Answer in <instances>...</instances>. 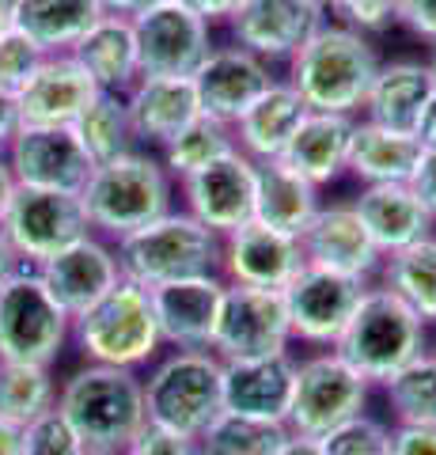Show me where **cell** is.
I'll return each mask as SVG.
<instances>
[{"label":"cell","instance_id":"cell-56","mask_svg":"<svg viewBox=\"0 0 436 455\" xmlns=\"http://www.w3.org/2000/svg\"><path fill=\"white\" fill-rule=\"evenodd\" d=\"M425 65H429V76H432V88H436V46H432V53H429V61H425Z\"/></svg>","mask_w":436,"mask_h":455},{"label":"cell","instance_id":"cell-5","mask_svg":"<svg viewBox=\"0 0 436 455\" xmlns=\"http://www.w3.org/2000/svg\"><path fill=\"white\" fill-rule=\"evenodd\" d=\"M115 259L125 281L140 289H160L171 281L220 274V235L175 205L148 228L122 235L115 243Z\"/></svg>","mask_w":436,"mask_h":455},{"label":"cell","instance_id":"cell-17","mask_svg":"<svg viewBox=\"0 0 436 455\" xmlns=\"http://www.w3.org/2000/svg\"><path fill=\"white\" fill-rule=\"evenodd\" d=\"M190 80H194L198 107L205 118L235 125L281 76L273 73V65H266L262 57H255L250 50L235 46V42H224V46L209 50L202 68Z\"/></svg>","mask_w":436,"mask_h":455},{"label":"cell","instance_id":"cell-2","mask_svg":"<svg viewBox=\"0 0 436 455\" xmlns=\"http://www.w3.org/2000/svg\"><path fill=\"white\" fill-rule=\"evenodd\" d=\"M58 414L88 451L122 455L148 425L145 379L130 368L83 364L58 383Z\"/></svg>","mask_w":436,"mask_h":455},{"label":"cell","instance_id":"cell-3","mask_svg":"<svg viewBox=\"0 0 436 455\" xmlns=\"http://www.w3.org/2000/svg\"><path fill=\"white\" fill-rule=\"evenodd\" d=\"M178 182L167 175L156 152L133 148L118 160L95 164L88 187L80 190V202L88 209V224L107 243H118L122 235L140 232L152 220L167 217L175 209Z\"/></svg>","mask_w":436,"mask_h":455},{"label":"cell","instance_id":"cell-50","mask_svg":"<svg viewBox=\"0 0 436 455\" xmlns=\"http://www.w3.org/2000/svg\"><path fill=\"white\" fill-rule=\"evenodd\" d=\"M414 137H417V145L425 152H436V95H432V103L425 107V114H421Z\"/></svg>","mask_w":436,"mask_h":455},{"label":"cell","instance_id":"cell-46","mask_svg":"<svg viewBox=\"0 0 436 455\" xmlns=\"http://www.w3.org/2000/svg\"><path fill=\"white\" fill-rule=\"evenodd\" d=\"M406 187L414 190V197L425 205V212L436 220V152L421 148V160H417V167H414V175H410Z\"/></svg>","mask_w":436,"mask_h":455},{"label":"cell","instance_id":"cell-22","mask_svg":"<svg viewBox=\"0 0 436 455\" xmlns=\"http://www.w3.org/2000/svg\"><path fill=\"white\" fill-rule=\"evenodd\" d=\"M99 95L73 53H46L16 92L20 125H73Z\"/></svg>","mask_w":436,"mask_h":455},{"label":"cell","instance_id":"cell-13","mask_svg":"<svg viewBox=\"0 0 436 455\" xmlns=\"http://www.w3.org/2000/svg\"><path fill=\"white\" fill-rule=\"evenodd\" d=\"M133 31L140 76H194L209 50L217 46L213 27L178 0H163V4L140 12L133 20Z\"/></svg>","mask_w":436,"mask_h":455},{"label":"cell","instance_id":"cell-9","mask_svg":"<svg viewBox=\"0 0 436 455\" xmlns=\"http://www.w3.org/2000/svg\"><path fill=\"white\" fill-rule=\"evenodd\" d=\"M372 383L357 368H349L334 349L307 353L297 361V379H292V403L285 425L292 436L322 440L337 425L369 414Z\"/></svg>","mask_w":436,"mask_h":455},{"label":"cell","instance_id":"cell-18","mask_svg":"<svg viewBox=\"0 0 436 455\" xmlns=\"http://www.w3.org/2000/svg\"><path fill=\"white\" fill-rule=\"evenodd\" d=\"M307 266L297 235L273 232L258 220L243 224L239 232L220 239V277L243 289L285 292L292 277Z\"/></svg>","mask_w":436,"mask_h":455},{"label":"cell","instance_id":"cell-55","mask_svg":"<svg viewBox=\"0 0 436 455\" xmlns=\"http://www.w3.org/2000/svg\"><path fill=\"white\" fill-rule=\"evenodd\" d=\"M12 4H16V0H0V35L12 31Z\"/></svg>","mask_w":436,"mask_h":455},{"label":"cell","instance_id":"cell-30","mask_svg":"<svg viewBox=\"0 0 436 455\" xmlns=\"http://www.w3.org/2000/svg\"><path fill=\"white\" fill-rule=\"evenodd\" d=\"M304 118H307L304 99L289 88L285 76H281L273 88L232 125L235 148L243 156H250V160H281Z\"/></svg>","mask_w":436,"mask_h":455},{"label":"cell","instance_id":"cell-32","mask_svg":"<svg viewBox=\"0 0 436 455\" xmlns=\"http://www.w3.org/2000/svg\"><path fill=\"white\" fill-rule=\"evenodd\" d=\"M99 16V0H16L12 4V27L31 38L42 53H73V46Z\"/></svg>","mask_w":436,"mask_h":455},{"label":"cell","instance_id":"cell-47","mask_svg":"<svg viewBox=\"0 0 436 455\" xmlns=\"http://www.w3.org/2000/svg\"><path fill=\"white\" fill-rule=\"evenodd\" d=\"M178 4H186L194 16H202L213 27V23H228V16L239 8V0H178Z\"/></svg>","mask_w":436,"mask_h":455},{"label":"cell","instance_id":"cell-15","mask_svg":"<svg viewBox=\"0 0 436 455\" xmlns=\"http://www.w3.org/2000/svg\"><path fill=\"white\" fill-rule=\"evenodd\" d=\"M327 23V8L315 0H239L228 16V35L235 46L262 57L266 65H289L319 27Z\"/></svg>","mask_w":436,"mask_h":455},{"label":"cell","instance_id":"cell-1","mask_svg":"<svg viewBox=\"0 0 436 455\" xmlns=\"http://www.w3.org/2000/svg\"><path fill=\"white\" fill-rule=\"evenodd\" d=\"M379 65L384 57L369 35L327 20L289 57L285 84L304 99L307 110L361 118L364 95H369Z\"/></svg>","mask_w":436,"mask_h":455},{"label":"cell","instance_id":"cell-35","mask_svg":"<svg viewBox=\"0 0 436 455\" xmlns=\"http://www.w3.org/2000/svg\"><path fill=\"white\" fill-rule=\"evenodd\" d=\"M292 440V429L285 421H262L243 414H220L209 421V429L198 436L202 455H281Z\"/></svg>","mask_w":436,"mask_h":455},{"label":"cell","instance_id":"cell-36","mask_svg":"<svg viewBox=\"0 0 436 455\" xmlns=\"http://www.w3.org/2000/svg\"><path fill=\"white\" fill-rule=\"evenodd\" d=\"M50 410H58V379L50 368L0 361V421L27 429Z\"/></svg>","mask_w":436,"mask_h":455},{"label":"cell","instance_id":"cell-37","mask_svg":"<svg viewBox=\"0 0 436 455\" xmlns=\"http://www.w3.org/2000/svg\"><path fill=\"white\" fill-rule=\"evenodd\" d=\"M228 152H235L232 125H224L217 118H205V114H198V118H194L175 140H167V145L156 156L163 160L167 175H171L175 182H182V179L198 175V171H205V167H213Z\"/></svg>","mask_w":436,"mask_h":455},{"label":"cell","instance_id":"cell-7","mask_svg":"<svg viewBox=\"0 0 436 455\" xmlns=\"http://www.w3.org/2000/svg\"><path fill=\"white\" fill-rule=\"evenodd\" d=\"M73 341L88 364L130 368V372L148 368L163 349L152 292L122 277L99 304L73 319Z\"/></svg>","mask_w":436,"mask_h":455},{"label":"cell","instance_id":"cell-38","mask_svg":"<svg viewBox=\"0 0 436 455\" xmlns=\"http://www.w3.org/2000/svg\"><path fill=\"white\" fill-rule=\"evenodd\" d=\"M384 398L395 425H425L436 429V361L432 353L417 357L384 383Z\"/></svg>","mask_w":436,"mask_h":455},{"label":"cell","instance_id":"cell-33","mask_svg":"<svg viewBox=\"0 0 436 455\" xmlns=\"http://www.w3.org/2000/svg\"><path fill=\"white\" fill-rule=\"evenodd\" d=\"M376 277L387 292H395L421 323L436 326V232L395 251V254H387Z\"/></svg>","mask_w":436,"mask_h":455},{"label":"cell","instance_id":"cell-40","mask_svg":"<svg viewBox=\"0 0 436 455\" xmlns=\"http://www.w3.org/2000/svg\"><path fill=\"white\" fill-rule=\"evenodd\" d=\"M23 455H88V448L80 444L73 425L58 410H50L23 429Z\"/></svg>","mask_w":436,"mask_h":455},{"label":"cell","instance_id":"cell-27","mask_svg":"<svg viewBox=\"0 0 436 455\" xmlns=\"http://www.w3.org/2000/svg\"><path fill=\"white\" fill-rule=\"evenodd\" d=\"M73 57L99 92L125 95L140 80L137 31H133V20H125V16H107L103 12L88 27V35L73 46Z\"/></svg>","mask_w":436,"mask_h":455},{"label":"cell","instance_id":"cell-24","mask_svg":"<svg viewBox=\"0 0 436 455\" xmlns=\"http://www.w3.org/2000/svg\"><path fill=\"white\" fill-rule=\"evenodd\" d=\"M297 357H262V361H224V410L262 421H285L292 403Z\"/></svg>","mask_w":436,"mask_h":455},{"label":"cell","instance_id":"cell-31","mask_svg":"<svg viewBox=\"0 0 436 455\" xmlns=\"http://www.w3.org/2000/svg\"><path fill=\"white\" fill-rule=\"evenodd\" d=\"M417 160H421V145H417L414 133H399V130H387V125L357 118L353 137H349L345 175L361 179L364 187H379V182H410Z\"/></svg>","mask_w":436,"mask_h":455},{"label":"cell","instance_id":"cell-28","mask_svg":"<svg viewBox=\"0 0 436 455\" xmlns=\"http://www.w3.org/2000/svg\"><path fill=\"white\" fill-rule=\"evenodd\" d=\"M353 125L357 118L349 114H319V110H307V118L300 122L292 145L285 148V160L297 175H304L312 187H330L345 175V164H349V137H353Z\"/></svg>","mask_w":436,"mask_h":455},{"label":"cell","instance_id":"cell-59","mask_svg":"<svg viewBox=\"0 0 436 455\" xmlns=\"http://www.w3.org/2000/svg\"><path fill=\"white\" fill-rule=\"evenodd\" d=\"M88 455H103V451H88Z\"/></svg>","mask_w":436,"mask_h":455},{"label":"cell","instance_id":"cell-41","mask_svg":"<svg viewBox=\"0 0 436 455\" xmlns=\"http://www.w3.org/2000/svg\"><path fill=\"white\" fill-rule=\"evenodd\" d=\"M399 0H327V20L353 27L361 35H379L395 23Z\"/></svg>","mask_w":436,"mask_h":455},{"label":"cell","instance_id":"cell-19","mask_svg":"<svg viewBox=\"0 0 436 455\" xmlns=\"http://www.w3.org/2000/svg\"><path fill=\"white\" fill-rule=\"evenodd\" d=\"M148 292H152V311H156L160 338L167 349H213L224 292H228V281L220 274L171 281Z\"/></svg>","mask_w":436,"mask_h":455},{"label":"cell","instance_id":"cell-54","mask_svg":"<svg viewBox=\"0 0 436 455\" xmlns=\"http://www.w3.org/2000/svg\"><path fill=\"white\" fill-rule=\"evenodd\" d=\"M281 455H322L319 440H307V436H292L285 448H281Z\"/></svg>","mask_w":436,"mask_h":455},{"label":"cell","instance_id":"cell-26","mask_svg":"<svg viewBox=\"0 0 436 455\" xmlns=\"http://www.w3.org/2000/svg\"><path fill=\"white\" fill-rule=\"evenodd\" d=\"M432 95H436V88H432L425 61H410V57L384 61L369 95H364L361 118L387 125V130H399V133H414L421 114L432 103Z\"/></svg>","mask_w":436,"mask_h":455},{"label":"cell","instance_id":"cell-58","mask_svg":"<svg viewBox=\"0 0 436 455\" xmlns=\"http://www.w3.org/2000/svg\"><path fill=\"white\" fill-rule=\"evenodd\" d=\"M429 353H432V361H436V346H429Z\"/></svg>","mask_w":436,"mask_h":455},{"label":"cell","instance_id":"cell-6","mask_svg":"<svg viewBox=\"0 0 436 455\" xmlns=\"http://www.w3.org/2000/svg\"><path fill=\"white\" fill-rule=\"evenodd\" d=\"M145 414L148 425L198 440L224 410V361L213 349H171L148 364Z\"/></svg>","mask_w":436,"mask_h":455},{"label":"cell","instance_id":"cell-57","mask_svg":"<svg viewBox=\"0 0 436 455\" xmlns=\"http://www.w3.org/2000/svg\"><path fill=\"white\" fill-rule=\"evenodd\" d=\"M315 4H319V8H327V0H315Z\"/></svg>","mask_w":436,"mask_h":455},{"label":"cell","instance_id":"cell-43","mask_svg":"<svg viewBox=\"0 0 436 455\" xmlns=\"http://www.w3.org/2000/svg\"><path fill=\"white\" fill-rule=\"evenodd\" d=\"M122 455H202V448H198V440L194 436L160 429V425H145L140 436Z\"/></svg>","mask_w":436,"mask_h":455},{"label":"cell","instance_id":"cell-45","mask_svg":"<svg viewBox=\"0 0 436 455\" xmlns=\"http://www.w3.org/2000/svg\"><path fill=\"white\" fill-rule=\"evenodd\" d=\"M391 455H436V429L391 425Z\"/></svg>","mask_w":436,"mask_h":455},{"label":"cell","instance_id":"cell-10","mask_svg":"<svg viewBox=\"0 0 436 455\" xmlns=\"http://www.w3.org/2000/svg\"><path fill=\"white\" fill-rule=\"evenodd\" d=\"M0 232L16 247L23 266L38 269L53 254H61L65 247L80 243L83 235H91V224L80 194L16 187L4 217H0Z\"/></svg>","mask_w":436,"mask_h":455},{"label":"cell","instance_id":"cell-44","mask_svg":"<svg viewBox=\"0 0 436 455\" xmlns=\"http://www.w3.org/2000/svg\"><path fill=\"white\" fill-rule=\"evenodd\" d=\"M395 23L406 27L414 38L436 46V0H399Z\"/></svg>","mask_w":436,"mask_h":455},{"label":"cell","instance_id":"cell-14","mask_svg":"<svg viewBox=\"0 0 436 455\" xmlns=\"http://www.w3.org/2000/svg\"><path fill=\"white\" fill-rule=\"evenodd\" d=\"M4 160L16 187L61 194H80L95 171L73 125H20L4 148Z\"/></svg>","mask_w":436,"mask_h":455},{"label":"cell","instance_id":"cell-16","mask_svg":"<svg viewBox=\"0 0 436 455\" xmlns=\"http://www.w3.org/2000/svg\"><path fill=\"white\" fill-rule=\"evenodd\" d=\"M182 209L213 235H232L255 220V160L243 152H228L213 167L178 182Z\"/></svg>","mask_w":436,"mask_h":455},{"label":"cell","instance_id":"cell-52","mask_svg":"<svg viewBox=\"0 0 436 455\" xmlns=\"http://www.w3.org/2000/svg\"><path fill=\"white\" fill-rule=\"evenodd\" d=\"M0 455H23V429L0 421Z\"/></svg>","mask_w":436,"mask_h":455},{"label":"cell","instance_id":"cell-53","mask_svg":"<svg viewBox=\"0 0 436 455\" xmlns=\"http://www.w3.org/2000/svg\"><path fill=\"white\" fill-rule=\"evenodd\" d=\"M12 194H16V179H12L8 160L0 156V217H4V209H8V202H12Z\"/></svg>","mask_w":436,"mask_h":455},{"label":"cell","instance_id":"cell-4","mask_svg":"<svg viewBox=\"0 0 436 455\" xmlns=\"http://www.w3.org/2000/svg\"><path fill=\"white\" fill-rule=\"evenodd\" d=\"M334 353L372 387H384L395 372L429 353V326L384 284H369Z\"/></svg>","mask_w":436,"mask_h":455},{"label":"cell","instance_id":"cell-25","mask_svg":"<svg viewBox=\"0 0 436 455\" xmlns=\"http://www.w3.org/2000/svg\"><path fill=\"white\" fill-rule=\"evenodd\" d=\"M353 209H357L361 224L369 228L372 243L379 247L384 259L436 232V220L425 212V205L417 202L414 190L406 187V182L361 187V194L353 197Z\"/></svg>","mask_w":436,"mask_h":455},{"label":"cell","instance_id":"cell-29","mask_svg":"<svg viewBox=\"0 0 436 455\" xmlns=\"http://www.w3.org/2000/svg\"><path fill=\"white\" fill-rule=\"evenodd\" d=\"M319 187L297 175L285 160H255V220L285 235H304L319 212Z\"/></svg>","mask_w":436,"mask_h":455},{"label":"cell","instance_id":"cell-34","mask_svg":"<svg viewBox=\"0 0 436 455\" xmlns=\"http://www.w3.org/2000/svg\"><path fill=\"white\" fill-rule=\"evenodd\" d=\"M73 133L83 145L91 164H107L118 156L137 148L133 125H130V110H125V95L115 92H99L88 103V110L73 122Z\"/></svg>","mask_w":436,"mask_h":455},{"label":"cell","instance_id":"cell-12","mask_svg":"<svg viewBox=\"0 0 436 455\" xmlns=\"http://www.w3.org/2000/svg\"><path fill=\"white\" fill-rule=\"evenodd\" d=\"M369 284L372 281H357V277L334 274V269L304 266L292 277L289 289L281 292L285 296L292 341L312 346V349H334Z\"/></svg>","mask_w":436,"mask_h":455},{"label":"cell","instance_id":"cell-42","mask_svg":"<svg viewBox=\"0 0 436 455\" xmlns=\"http://www.w3.org/2000/svg\"><path fill=\"white\" fill-rule=\"evenodd\" d=\"M42 57H46V53H42L27 35H20L16 27L4 31V35H0V88L16 95L27 84V76L38 68Z\"/></svg>","mask_w":436,"mask_h":455},{"label":"cell","instance_id":"cell-11","mask_svg":"<svg viewBox=\"0 0 436 455\" xmlns=\"http://www.w3.org/2000/svg\"><path fill=\"white\" fill-rule=\"evenodd\" d=\"M213 353L220 361H262L292 353V326L285 296L266 289L228 284L213 334Z\"/></svg>","mask_w":436,"mask_h":455},{"label":"cell","instance_id":"cell-49","mask_svg":"<svg viewBox=\"0 0 436 455\" xmlns=\"http://www.w3.org/2000/svg\"><path fill=\"white\" fill-rule=\"evenodd\" d=\"M107 16H125V20H137L140 12H148V8H156L163 4V0H99Z\"/></svg>","mask_w":436,"mask_h":455},{"label":"cell","instance_id":"cell-51","mask_svg":"<svg viewBox=\"0 0 436 455\" xmlns=\"http://www.w3.org/2000/svg\"><path fill=\"white\" fill-rule=\"evenodd\" d=\"M16 269H23V262H20V254H16V247L8 243V235L0 232V284H4Z\"/></svg>","mask_w":436,"mask_h":455},{"label":"cell","instance_id":"cell-39","mask_svg":"<svg viewBox=\"0 0 436 455\" xmlns=\"http://www.w3.org/2000/svg\"><path fill=\"white\" fill-rule=\"evenodd\" d=\"M322 455H391V425L376 414H361L319 440Z\"/></svg>","mask_w":436,"mask_h":455},{"label":"cell","instance_id":"cell-8","mask_svg":"<svg viewBox=\"0 0 436 455\" xmlns=\"http://www.w3.org/2000/svg\"><path fill=\"white\" fill-rule=\"evenodd\" d=\"M68 341L73 319L50 296L38 269H16L0 284V361L53 368Z\"/></svg>","mask_w":436,"mask_h":455},{"label":"cell","instance_id":"cell-48","mask_svg":"<svg viewBox=\"0 0 436 455\" xmlns=\"http://www.w3.org/2000/svg\"><path fill=\"white\" fill-rule=\"evenodd\" d=\"M16 130H20V107H16V95L0 88V156H4L8 140L16 137Z\"/></svg>","mask_w":436,"mask_h":455},{"label":"cell","instance_id":"cell-20","mask_svg":"<svg viewBox=\"0 0 436 455\" xmlns=\"http://www.w3.org/2000/svg\"><path fill=\"white\" fill-rule=\"evenodd\" d=\"M300 247L307 266L334 269V274H345L357 281H372L379 274V266H384V254L372 243L369 228L361 224L353 202L319 205L312 224L304 228Z\"/></svg>","mask_w":436,"mask_h":455},{"label":"cell","instance_id":"cell-21","mask_svg":"<svg viewBox=\"0 0 436 455\" xmlns=\"http://www.w3.org/2000/svg\"><path fill=\"white\" fill-rule=\"evenodd\" d=\"M38 277L46 281L50 296L65 307L68 319H80L88 307H95L103 296L122 281V269L115 259V243L103 235H83L80 243L53 254L50 262L38 266Z\"/></svg>","mask_w":436,"mask_h":455},{"label":"cell","instance_id":"cell-23","mask_svg":"<svg viewBox=\"0 0 436 455\" xmlns=\"http://www.w3.org/2000/svg\"><path fill=\"white\" fill-rule=\"evenodd\" d=\"M125 110H130L137 148L148 152H160L202 114L190 76H140L125 92Z\"/></svg>","mask_w":436,"mask_h":455}]
</instances>
